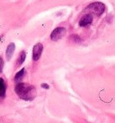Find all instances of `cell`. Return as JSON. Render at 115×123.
I'll return each mask as SVG.
<instances>
[{
    "label": "cell",
    "instance_id": "1",
    "mask_svg": "<svg viewBox=\"0 0 115 123\" xmlns=\"http://www.w3.org/2000/svg\"><path fill=\"white\" fill-rule=\"evenodd\" d=\"M14 91L20 99L26 101H31L36 96L35 87L24 83H18L14 87Z\"/></svg>",
    "mask_w": 115,
    "mask_h": 123
},
{
    "label": "cell",
    "instance_id": "2",
    "mask_svg": "<svg viewBox=\"0 0 115 123\" xmlns=\"http://www.w3.org/2000/svg\"><path fill=\"white\" fill-rule=\"evenodd\" d=\"M86 9L90 11L91 13H93L97 16H100L104 13L105 9H106V6H105L104 4L101 2H94L90 4L86 7Z\"/></svg>",
    "mask_w": 115,
    "mask_h": 123
},
{
    "label": "cell",
    "instance_id": "3",
    "mask_svg": "<svg viewBox=\"0 0 115 123\" xmlns=\"http://www.w3.org/2000/svg\"><path fill=\"white\" fill-rule=\"evenodd\" d=\"M66 32V28L64 27H57L51 32V39L53 41H57L61 40L63 36H65Z\"/></svg>",
    "mask_w": 115,
    "mask_h": 123
},
{
    "label": "cell",
    "instance_id": "4",
    "mask_svg": "<svg viewBox=\"0 0 115 123\" xmlns=\"http://www.w3.org/2000/svg\"><path fill=\"white\" fill-rule=\"evenodd\" d=\"M43 49H44V46L41 43H37L34 46L32 51V58L34 62L38 61L40 58L43 52Z\"/></svg>",
    "mask_w": 115,
    "mask_h": 123
},
{
    "label": "cell",
    "instance_id": "5",
    "mask_svg": "<svg viewBox=\"0 0 115 123\" xmlns=\"http://www.w3.org/2000/svg\"><path fill=\"white\" fill-rule=\"evenodd\" d=\"M92 15L90 14H85L79 21V25L81 27H86V26H88L92 24Z\"/></svg>",
    "mask_w": 115,
    "mask_h": 123
},
{
    "label": "cell",
    "instance_id": "6",
    "mask_svg": "<svg viewBox=\"0 0 115 123\" xmlns=\"http://www.w3.org/2000/svg\"><path fill=\"white\" fill-rule=\"evenodd\" d=\"M6 89H7V86H6L5 81L4 79L0 78V101H2L5 98Z\"/></svg>",
    "mask_w": 115,
    "mask_h": 123
},
{
    "label": "cell",
    "instance_id": "7",
    "mask_svg": "<svg viewBox=\"0 0 115 123\" xmlns=\"http://www.w3.org/2000/svg\"><path fill=\"white\" fill-rule=\"evenodd\" d=\"M14 51H15V44L14 42L9 43L7 46V49H6V58H7V60H10L12 58Z\"/></svg>",
    "mask_w": 115,
    "mask_h": 123
},
{
    "label": "cell",
    "instance_id": "8",
    "mask_svg": "<svg viewBox=\"0 0 115 123\" xmlns=\"http://www.w3.org/2000/svg\"><path fill=\"white\" fill-rule=\"evenodd\" d=\"M24 74H25V69L22 68L21 70H19V72L15 74V76H14V82H15L16 84L22 82L23 79H24Z\"/></svg>",
    "mask_w": 115,
    "mask_h": 123
},
{
    "label": "cell",
    "instance_id": "9",
    "mask_svg": "<svg viewBox=\"0 0 115 123\" xmlns=\"http://www.w3.org/2000/svg\"><path fill=\"white\" fill-rule=\"evenodd\" d=\"M25 58H26V52L24 51H20V53L19 55V57L17 59V64H16V66L19 67V66L22 65L24 62V61H25Z\"/></svg>",
    "mask_w": 115,
    "mask_h": 123
},
{
    "label": "cell",
    "instance_id": "10",
    "mask_svg": "<svg viewBox=\"0 0 115 123\" xmlns=\"http://www.w3.org/2000/svg\"><path fill=\"white\" fill-rule=\"evenodd\" d=\"M70 40H71V41H74V42H76V43H79L81 41V39L79 37V36H77V35H71V37H70Z\"/></svg>",
    "mask_w": 115,
    "mask_h": 123
},
{
    "label": "cell",
    "instance_id": "11",
    "mask_svg": "<svg viewBox=\"0 0 115 123\" xmlns=\"http://www.w3.org/2000/svg\"><path fill=\"white\" fill-rule=\"evenodd\" d=\"M4 58L2 56H0V74L3 73V69H4Z\"/></svg>",
    "mask_w": 115,
    "mask_h": 123
},
{
    "label": "cell",
    "instance_id": "12",
    "mask_svg": "<svg viewBox=\"0 0 115 123\" xmlns=\"http://www.w3.org/2000/svg\"><path fill=\"white\" fill-rule=\"evenodd\" d=\"M41 87H42L43 89H50V86L48 85L47 84H45V83L41 84Z\"/></svg>",
    "mask_w": 115,
    "mask_h": 123
},
{
    "label": "cell",
    "instance_id": "13",
    "mask_svg": "<svg viewBox=\"0 0 115 123\" xmlns=\"http://www.w3.org/2000/svg\"><path fill=\"white\" fill-rule=\"evenodd\" d=\"M2 38H3V36H0V41H1V39H2Z\"/></svg>",
    "mask_w": 115,
    "mask_h": 123
}]
</instances>
